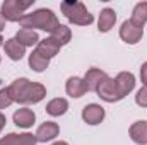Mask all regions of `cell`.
I'll return each mask as SVG.
<instances>
[{"instance_id":"cell-1","label":"cell","mask_w":147,"mask_h":145,"mask_svg":"<svg viewBox=\"0 0 147 145\" xmlns=\"http://www.w3.org/2000/svg\"><path fill=\"white\" fill-rule=\"evenodd\" d=\"M9 92L14 103L19 104H38L46 97V87L39 82H31L29 79H16L9 85Z\"/></svg>"},{"instance_id":"cell-2","label":"cell","mask_w":147,"mask_h":145,"mask_svg":"<svg viewBox=\"0 0 147 145\" xmlns=\"http://www.w3.org/2000/svg\"><path fill=\"white\" fill-rule=\"evenodd\" d=\"M19 24L22 28H26V29H33V31L34 29H41V31H46L50 34L60 26L58 17H57V14L51 9H38L34 12H31V14H26L19 21Z\"/></svg>"},{"instance_id":"cell-3","label":"cell","mask_w":147,"mask_h":145,"mask_svg":"<svg viewBox=\"0 0 147 145\" xmlns=\"http://www.w3.org/2000/svg\"><path fill=\"white\" fill-rule=\"evenodd\" d=\"M60 10L69 19V22H72L75 26H91L92 21H94L92 14L87 10V7L82 2H77V0L62 2L60 3Z\"/></svg>"},{"instance_id":"cell-4","label":"cell","mask_w":147,"mask_h":145,"mask_svg":"<svg viewBox=\"0 0 147 145\" xmlns=\"http://www.w3.org/2000/svg\"><path fill=\"white\" fill-rule=\"evenodd\" d=\"M33 3H34V0H26V2H22V0H5V2L2 3L0 14H2L3 19L9 21V22H19V21L26 15L24 12H26Z\"/></svg>"},{"instance_id":"cell-5","label":"cell","mask_w":147,"mask_h":145,"mask_svg":"<svg viewBox=\"0 0 147 145\" xmlns=\"http://www.w3.org/2000/svg\"><path fill=\"white\" fill-rule=\"evenodd\" d=\"M96 94H98L103 101H106V103H118V101L123 99V96H121V92H120V89H118L116 80L111 79V77H106V79L99 84Z\"/></svg>"},{"instance_id":"cell-6","label":"cell","mask_w":147,"mask_h":145,"mask_svg":"<svg viewBox=\"0 0 147 145\" xmlns=\"http://www.w3.org/2000/svg\"><path fill=\"white\" fill-rule=\"evenodd\" d=\"M144 36V29L134 26L130 21H125L120 28V38L127 43V44H137Z\"/></svg>"},{"instance_id":"cell-7","label":"cell","mask_w":147,"mask_h":145,"mask_svg":"<svg viewBox=\"0 0 147 145\" xmlns=\"http://www.w3.org/2000/svg\"><path fill=\"white\" fill-rule=\"evenodd\" d=\"M58 133H60V126L55 121H45L43 125H39L34 137H36L38 142L46 144V142H51L55 137H58Z\"/></svg>"},{"instance_id":"cell-8","label":"cell","mask_w":147,"mask_h":145,"mask_svg":"<svg viewBox=\"0 0 147 145\" xmlns=\"http://www.w3.org/2000/svg\"><path fill=\"white\" fill-rule=\"evenodd\" d=\"M82 119L87 123V125H99L103 119H105V108L99 106V104H87L86 108L82 109Z\"/></svg>"},{"instance_id":"cell-9","label":"cell","mask_w":147,"mask_h":145,"mask_svg":"<svg viewBox=\"0 0 147 145\" xmlns=\"http://www.w3.org/2000/svg\"><path fill=\"white\" fill-rule=\"evenodd\" d=\"M38 140L33 133H7L0 138V145H36Z\"/></svg>"},{"instance_id":"cell-10","label":"cell","mask_w":147,"mask_h":145,"mask_svg":"<svg viewBox=\"0 0 147 145\" xmlns=\"http://www.w3.org/2000/svg\"><path fill=\"white\" fill-rule=\"evenodd\" d=\"M12 119H14V125H16V126H19V128H29V126L34 125L36 114H34L33 109L21 108V109H17V111L14 113Z\"/></svg>"},{"instance_id":"cell-11","label":"cell","mask_w":147,"mask_h":145,"mask_svg":"<svg viewBox=\"0 0 147 145\" xmlns=\"http://www.w3.org/2000/svg\"><path fill=\"white\" fill-rule=\"evenodd\" d=\"M108 75L106 72H103L101 68H89L86 75H84V84H86V89L87 91H91V92H96L98 91V87H99V84L106 79Z\"/></svg>"},{"instance_id":"cell-12","label":"cell","mask_w":147,"mask_h":145,"mask_svg":"<svg viewBox=\"0 0 147 145\" xmlns=\"http://www.w3.org/2000/svg\"><path fill=\"white\" fill-rule=\"evenodd\" d=\"M60 44L55 41V39H51V38H45V39H39V43L36 44V51L41 55V56H45V58H53V56H57L58 55V51H60Z\"/></svg>"},{"instance_id":"cell-13","label":"cell","mask_w":147,"mask_h":145,"mask_svg":"<svg viewBox=\"0 0 147 145\" xmlns=\"http://www.w3.org/2000/svg\"><path fill=\"white\" fill-rule=\"evenodd\" d=\"M115 80H116L118 89H120V92H121L123 97L128 96L134 91V87H135V77H134L132 72H120L115 77Z\"/></svg>"},{"instance_id":"cell-14","label":"cell","mask_w":147,"mask_h":145,"mask_svg":"<svg viewBox=\"0 0 147 145\" xmlns=\"http://www.w3.org/2000/svg\"><path fill=\"white\" fill-rule=\"evenodd\" d=\"M3 48H5V55H7L10 60H14V62H19V60L26 55V48H24L19 41H16V38L7 39V41L3 43Z\"/></svg>"},{"instance_id":"cell-15","label":"cell","mask_w":147,"mask_h":145,"mask_svg":"<svg viewBox=\"0 0 147 145\" xmlns=\"http://www.w3.org/2000/svg\"><path fill=\"white\" fill-rule=\"evenodd\" d=\"M65 91H67V94L70 97H74V99L82 97L87 92L86 84H84V79H80V77H70L67 80V84H65Z\"/></svg>"},{"instance_id":"cell-16","label":"cell","mask_w":147,"mask_h":145,"mask_svg":"<svg viewBox=\"0 0 147 145\" xmlns=\"http://www.w3.org/2000/svg\"><path fill=\"white\" fill-rule=\"evenodd\" d=\"M115 22H116V12L113 9H110V7L103 9L101 14H99V19H98V29H99V33L111 31V28L115 26Z\"/></svg>"},{"instance_id":"cell-17","label":"cell","mask_w":147,"mask_h":145,"mask_svg":"<svg viewBox=\"0 0 147 145\" xmlns=\"http://www.w3.org/2000/svg\"><path fill=\"white\" fill-rule=\"evenodd\" d=\"M128 133H130V138H132L135 144L146 145L147 144V121H144V119L135 121V123L130 126Z\"/></svg>"},{"instance_id":"cell-18","label":"cell","mask_w":147,"mask_h":145,"mask_svg":"<svg viewBox=\"0 0 147 145\" xmlns=\"http://www.w3.org/2000/svg\"><path fill=\"white\" fill-rule=\"evenodd\" d=\"M130 22L140 29H144L147 22V2H139L134 10H132V17H130Z\"/></svg>"},{"instance_id":"cell-19","label":"cell","mask_w":147,"mask_h":145,"mask_svg":"<svg viewBox=\"0 0 147 145\" xmlns=\"http://www.w3.org/2000/svg\"><path fill=\"white\" fill-rule=\"evenodd\" d=\"M16 41H19L24 48L28 46H34L39 43V36H38L36 31L33 29H26V28H21L17 33H16Z\"/></svg>"},{"instance_id":"cell-20","label":"cell","mask_w":147,"mask_h":145,"mask_svg":"<svg viewBox=\"0 0 147 145\" xmlns=\"http://www.w3.org/2000/svg\"><path fill=\"white\" fill-rule=\"evenodd\" d=\"M67 109H69V103L63 97H55L46 104V113L50 116H62L67 113Z\"/></svg>"},{"instance_id":"cell-21","label":"cell","mask_w":147,"mask_h":145,"mask_svg":"<svg viewBox=\"0 0 147 145\" xmlns=\"http://www.w3.org/2000/svg\"><path fill=\"white\" fill-rule=\"evenodd\" d=\"M51 39H55L60 46H63V44H67L70 39H72V31H70V28H67L65 24H60L51 34H50Z\"/></svg>"},{"instance_id":"cell-22","label":"cell","mask_w":147,"mask_h":145,"mask_svg":"<svg viewBox=\"0 0 147 145\" xmlns=\"http://www.w3.org/2000/svg\"><path fill=\"white\" fill-rule=\"evenodd\" d=\"M48 65H50V60L45 58V56H41L36 50L29 55V67H31L34 72H45V70L48 68Z\"/></svg>"},{"instance_id":"cell-23","label":"cell","mask_w":147,"mask_h":145,"mask_svg":"<svg viewBox=\"0 0 147 145\" xmlns=\"http://www.w3.org/2000/svg\"><path fill=\"white\" fill-rule=\"evenodd\" d=\"M12 103H14V99H12L10 92H9V87H3V89H0V109L9 108Z\"/></svg>"},{"instance_id":"cell-24","label":"cell","mask_w":147,"mask_h":145,"mask_svg":"<svg viewBox=\"0 0 147 145\" xmlns=\"http://www.w3.org/2000/svg\"><path fill=\"white\" fill-rule=\"evenodd\" d=\"M135 103L140 108H147V85H142L135 96Z\"/></svg>"},{"instance_id":"cell-25","label":"cell","mask_w":147,"mask_h":145,"mask_svg":"<svg viewBox=\"0 0 147 145\" xmlns=\"http://www.w3.org/2000/svg\"><path fill=\"white\" fill-rule=\"evenodd\" d=\"M140 80L144 85H147V62L142 63V67H140Z\"/></svg>"},{"instance_id":"cell-26","label":"cell","mask_w":147,"mask_h":145,"mask_svg":"<svg viewBox=\"0 0 147 145\" xmlns=\"http://www.w3.org/2000/svg\"><path fill=\"white\" fill-rule=\"evenodd\" d=\"M5 123H7V118H5V114H3V113H0V132L3 130Z\"/></svg>"},{"instance_id":"cell-27","label":"cell","mask_w":147,"mask_h":145,"mask_svg":"<svg viewBox=\"0 0 147 145\" xmlns=\"http://www.w3.org/2000/svg\"><path fill=\"white\" fill-rule=\"evenodd\" d=\"M5 29V19H3V15L0 14V33Z\"/></svg>"},{"instance_id":"cell-28","label":"cell","mask_w":147,"mask_h":145,"mask_svg":"<svg viewBox=\"0 0 147 145\" xmlns=\"http://www.w3.org/2000/svg\"><path fill=\"white\" fill-rule=\"evenodd\" d=\"M51 145H69V144L63 142V140H58V142H55V144H51Z\"/></svg>"},{"instance_id":"cell-29","label":"cell","mask_w":147,"mask_h":145,"mask_svg":"<svg viewBox=\"0 0 147 145\" xmlns=\"http://www.w3.org/2000/svg\"><path fill=\"white\" fill-rule=\"evenodd\" d=\"M0 46H3V38H2V34H0Z\"/></svg>"}]
</instances>
